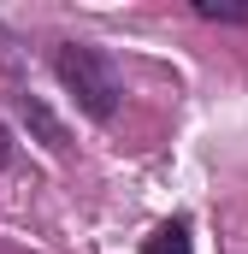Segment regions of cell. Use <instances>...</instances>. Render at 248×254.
I'll list each match as a JSON object with an SVG mask.
<instances>
[{
    "label": "cell",
    "mask_w": 248,
    "mask_h": 254,
    "mask_svg": "<svg viewBox=\"0 0 248 254\" xmlns=\"http://www.w3.org/2000/svg\"><path fill=\"white\" fill-rule=\"evenodd\" d=\"M54 71H60V83L77 95V107L89 119L107 125L119 113V65H113V54H101L89 42H60L54 48Z\"/></svg>",
    "instance_id": "obj_1"
},
{
    "label": "cell",
    "mask_w": 248,
    "mask_h": 254,
    "mask_svg": "<svg viewBox=\"0 0 248 254\" xmlns=\"http://www.w3.org/2000/svg\"><path fill=\"white\" fill-rule=\"evenodd\" d=\"M18 113H24V125L48 142V154H71V130L48 113V101H42V95H18Z\"/></svg>",
    "instance_id": "obj_2"
},
{
    "label": "cell",
    "mask_w": 248,
    "mask_h": 254,
    "mask_svg": "<svg viewBox=\"0 0 248 254\" xmlns=\"http://www.w3.org/2000/svg\"><path fill=\"white\" fill-rule=\"evenodd\" d=\"M142 254H195V243H189V219H166V225L142 243Z\"/></svg>",
    "instance_id": "obj_3"
},
{
    "label": "cell",
    "mask_w": 248,
    "mask_h": 254,
    "mask_svg": "<svg viewBox=\"0 0 248 254\" xmlns=\"http://www.w3.org/2000/svg\"><path fill=\"white\" fill-rule=\"evenodd\" d=\"M195 18H207V24H248V0H195Z\"/></svg>",
    "instance_id": "obj_4"
},
{
    "label": "cell",
    "mask_w": 248,
    "mask_h": 254,
    "mask_svg": "<svg viewBox=\"0 0 248 254\" xmlns=\"http://www.w3.org/2000/svg\"><path fill=\"white\" fill-rule=\"evenodd\" d=\"M12 160V136H6V125H0V166Z\"/></svg>",
    "instance_id": "obj_5"
}]
</instances>
